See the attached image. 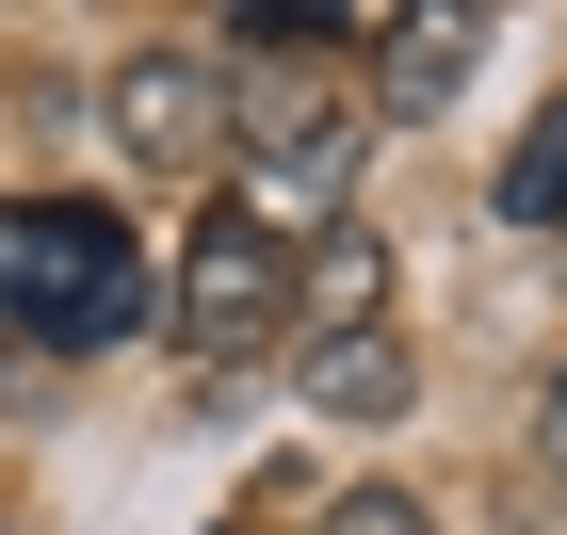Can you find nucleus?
I'll list each match as a JSON object with an SVG mask.
<instances>
[{"label": "nucleus", "mask_w": 567, "mask_h": 535, "mask_svg": "<svg viewBox=\"0 0 567 535\" xmlns=\"http://www.w3.org/2000/svg\"><path fill=\"white\" fill-rule=\"evenodd\" d=\"M373 97L357 114H454L471 97V65H486V17H454V0H422V17H373Z\"/></svg>", "instance_id": "20e7f679"}, {"label": "nucleus", "mask_w": 567, "mask_h": 535, "mask_svg": "<svg viewBox=\"0 0 567 535\" xmlns=\"http://www.w3.org/2000/svg\"><path fill=\"white\" fill-rule=\"evenodd\" d=\"M292 309H324V341H373V309H390V244L341 212V227L292 260Z\"/></svg>", "instance_id": "39448f33"}, {"label": "nucleus", "mask_w": 567, "mask_h": 535, "mask_svg": "<svg viewBox=\"0 0 567 535\" xmlns=\"http://www.w3.org/2000/svg\"><path fill=\"white\" fill-rule=\"evenodd\" d=\"M0 341L33 357H114L146 341V244L97 195H0Z\"/></svg>", "instance_id": "f257e3e1"}, {"label": "nucleus", "mask_w": 567, "mask_h": 535, "mask_svg": "<svg viewBox=\"0 0 567 535\" xmlns=\"http://www.w3.org/2000/svg\"><path fill=\"white\" fill-rule=\"evenodd\" d=\"M0 390H17V373H0Z\"/></svg>", "instance_id": "9d476101"}, {"label": "nucleus", "mask_w": 567, "mask_h": 535, "mask_svg": "<svg viewBox=\"0 0 567 535\" xmlns=\"http://www.w3.org/2000/svg\"><path fill=\"white\" fill-rule=\"evenodd\" d=\"M276 325H292V227L276 212H195V244H178V341H195V373H244Z\"/></svg>", "instance_id": "f03ea898"}, {"label": "nucleus", "mask_w": 567, "mask_h": 535, "mask_svg": "<svg viewBox=\"0 0 567 535\" xmlns=\"http://www.w3.org/2000/svg\"><path fill=\"white\" fill-rule=\"evenodd\" d=\"M503 227H551V244H567V97L503 146Z\"/></svg>", "instance_id": "0eeeda50"}, {"label": "nucleus", "mask_w": 567, "mask_h": 535, "mask_svg": "<svg viewBox=\"0 0 567 535\" xmlns=\"http://www.w3.org/2000/svg\"><path fill=\"white\" fill-rule=\"evenodd\" d=\"M324 535H437V519H422L405 487H341V503H324Z\"/></svg>", "instance_id": "6e6552de"}, {"label": "nucleus", "mask_w": 567, "mask_h": 535, "mask_svg": "<svg viewBox=\"0 0 567 535\" xmlns=\"http://www.w3.org/2000/svg\"><path fill=\"white\" fill-rule=\"evenodd\" d=\"M405 390H422V373H405L390 325H373V341H308V405H324V422H405Z\"/></svg>", "instance_id": "423d86ee"}, {"label": "nucleus", "mask_w": 567, "mask_h": 535, "mask_svg": "<svg viewBox=\"0 0 567 535\" xmlns=\"http://www.w3.org/2000/svg\"><path fill=\"white\" fill-rule=\"evenodd\" d=\"M535 454H551V487H567V373L535 390Z\"/></svg>", "instance_id": "1a4fd4ad"}, {"label": "nucleus", "mask_w": 567, "mask_h": 535, "mask_svg": "<svg viewBox=\"0 0 567 535\" xmlns=\"http://www.w3.org/2000/svg\"><path fill=\"white\" fill-rule=\"evenodd\" d=\"M97 114H114V146H131V163H163V178L227 163V65H212V49H178V33L114 49V82H97Z\"/></svg>", "instance_id": "7ed1b4c3"}]
</instances>
